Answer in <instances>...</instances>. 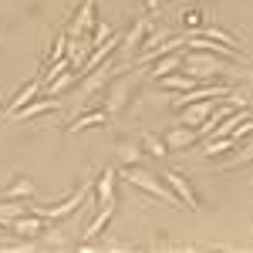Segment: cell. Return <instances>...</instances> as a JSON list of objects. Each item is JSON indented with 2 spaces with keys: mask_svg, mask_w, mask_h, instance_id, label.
I'll list each match as a JSON object with an SVG mask.
<instances>
[{
  "mask_svg": "<svg viewBox=\"0 0 253 253\" xmlns=\"http://www.w3.org/2000/svg\"><path fill=\"white\" fill-rule=\"evenodd\" d=\"M152 31V17H138L135 27L125 34V41H118V47H122V54L125 58H132L135 51H142V41H145V34Z\"/></svg>",
  "mask_w": 253,
  "mask_h": 253,
  "instance_id": "obj_9",
  "label": "cell"
},
{
  "mask_svg": "<svg viewBox=\"0 0 253 253\" xmlns=\"http://www.w3.org/2000/svg\"><path fill=\"white\" fill-rule=\"evenodd\" d=\"M112 115L105 112V108H91V112H81L78 118H71L68 122V132H81V128H98V125H108Z\"/></svg>",
  "mask_w": 253,
  "mask_h": 253,
  "instance_id": "obj_12",
  "label": "cell"
},
{
  "mask_svg": "<svg viewBox=\"0 0 253 253\" xmlns=\"http://www.w3.org/2000/svg\"><path fill=\"white\" fill-rule=\"evenodd\" d=\"M31 196H34V182H31V179H24V175L14 179L7 189H0V199H31Z\"/></svg>",
  "mask_w": 253,
  "mask_h": 253,
  "instance_id": "obj_20",
  "label": "cell"
},
{
  "mask_svg": "<svg viewBox=\"0 0 253 253\" xmlns=\"http://www.w3.org/2000/svg\"><path fill=\"white\" fill-rule=\"evenodd\" d=\"M142 152H149V156H156V159H166L169 156V145H166V138L145 132V135H142Z\"/></svg>",
  "mask_w": 253,
  "mask_h": 253,
  "instance_id": "obj_23",
  "label": "cell"
},
{
  "mask_svg": "<svg viewBox=\"0 0 253 253\" xmlns=\"http://www.w3.org/2000/svg\"><path fill=\"white\" fill-rule=\"evenodd\" d=\"M132 88H135V78H132V75H122V78L108 81V84H105V98H108V101H105V112H108V115H118V112L128 105V91H132Z\"/></svg>",
  "mask_w": 253,
  "mask_h": 253,
  "instance_id": "obj_4",
  "label": "cell"
},
{
  "mask_svg": "<svg viewBox=\"0 0 253 253\" xmlns=\"http://www.w3.org/2000/svg\"><path fill=\"white\" fill-rule=\"evenodd\" d=\"M98 24V17H95V0H81V10L75 14V20H71V38H84L91 27Z\"/></svg>",
  "mask_w": 253,
  "mask_h": 253,
  "instance_id": "obj_11",
  "label": "cell"
},
{
  "mask_svg": "<svg viewBox=\"0 0 253 253\" xmlns=\"http://www.w3.org/2000/svg\"><path fill=\"white\" fill-rule=\"evenodd\" d=\"M112 216H115L112 210H98V216L91 219V223H88V230L81 233V243H84V240H95V236H101V230L112 223Z\"/></svg>",
  "mask_w": 253,
  "mask_h": 253,
  "instance_id": "obj_22",
  "label": "cell"
},
{
  "mask_svg": "<svg viewBox=\"0 0 253 253\" xmlns=\"http://www.w3.org/2000/svg\"><path fill=\"white\" fill-rule=\"evenodd\" d=\"M24 213H27V199H0V226H10Z\"/></svg>",
  "mask_w": 253,
  "mask_h": 253,
  "instance_id": "obj_19",
  "label": "cell"
},
{
  "mask_svg": "<svg viewBox=\"0 0 253 253\" xmlns=\"http://www.w3.org/2000/svg\"><path fill=\"white\" fill-rule=\"evenodd\" d=\"M58 108H61V101H58V98L44 95L41 101H27V105H24V108H17L14 115H7V122L20 125V122H27V118H41V115H47V112H58Z\"/></svg>",
  "mask_w": 253,
  "mask_h": 253,
  "instance_id": "obj_6",
  "label": "cell"
},
{
  "mask_svg": "<svg viewBox=\"0 0 253 253\" xmlns=\"http://www.w3.org/2000/svg\"><path fill=\"white\" fill-rule=\"evenodd\" d=\"M10 230H14V236H20V240H34V236L44 233V219L27 210L24 216H17V219L10 223Z\"/></svg>",
  "mask_w": 253,
  "mask_h": 253,
  "instance_id": "obj_10",
  "label": "cell"
},
{
  "mask_svg": "<svg viewBox=\"0 0 253 253\" xmlns=\"http://www.w3.org/2000/svg\"><path fill=\"white\" fill-rule=\"evenodd\" d=\"M78 78H84V75H81V71H75V68H68V71H61L58 78L44 81V95L61 98V95H64V91H68V88H71V84H75Z\"/></svg>",
  "mask_w": 253,
  "mask_h": 253,
  "instance_id": "obj_13",
  "label": "cell"
},
{
  "mask_svg": "<svg viewBox=\"0 0 253 253\" xmlns=\"http://www.w3.org/2000/svg\"><path fill=\"white\" fill-rule=\"evenodd\" d=\"M199 38H213V41H219V44H230V47H240L233 34L219 31V27H213V24H203V27H199Z\"/></svg>",
  "mask_w": 253,
  "mask_h": 253,
  "instance_id": "obj_24",
  "label": "cell"
},
{
  "mask_svg": "<svg viewBox=\"0 0 253 253\" xmlns=\"http://www.w3.org/2000/svg\"><path fill=\"white\" fill-rule=\"evenodd\" d=\"M233 145H236L233 135H210V142L203 145V156H206V159H216V156H223V152H230Z\"/></svg>",
  "mask_w": 253,
  "mask_h": 253,
  "instance_id": "obj_21",
  "label": "cell"
},
{
  "mask_svg": "<svg viewBox=\"0 0 253 253\" xmlns=\"http://www.w3.org/2000/svg\"><path fill=\"white\" fill-rule=\"evenodd\" d=\"M223 98H203V101H189V105H182L179 108V125H193V128H199L206 118L213 115V108L219 105Z\"/></svg>",
  "mask_w": 253,
  "mask_h": 253,
  "instance_id": "obj_5",
  "label": "cell"
},
{
  "mask_svg": "<svg viewBox=\"0 0 253 253\" xmlns=\"http://www.w3.org/2000/svg\"><path fill=\"white\" fill-rule=\"evenodd\" d=\"M3 115H7V108H3V105H0V118H3Z\"/></svg>",
  "mask_w": 253,
  "mask_h": 253,
  "instance_id": "obj_28",
  "label": "cell"
},
{
  "mask_svg": "<svg viewBox=\"0 0 253 253\" xmlns=\"http://www.w3.org/2000/svg\"><path fill=\"white\" fill-rule=\"evenodd\" d=\"M179 47H186V38H169L166 44H156V47H145V51H138V64H152L156 58L162 54H169V51H179Z\"/></svg>",
  "mask_w": 253,
  "mask_h": 253,
  "instance_id": "obj_14",
  "label": "cell"
},
{
  "mask_svg": "<svg viewBox=\"0 0 253 253\" xmlns=\"http://www.w3.org/2000/svg\"><path fill=\"white\" fill-rule=\"evenodd\" d=\"M115 182H118V172H115V169H105V172L95 179L98 210H112V213H115Z\"/></svg>",
  "mask_w": 253,
  "mask_h": 253,
  "instance_id": "obj_8",
  "label": "cell"
},
{
  "mask_svg": "<svg viewBox=\"0 0 253 253\" xmlns=\"http://www.w3.org/2000/svg\"><path fill=\"white\" fill-rule=\"evenodd\" d=\"M156 81L162 84V88H169V91H175V95H179V91H193L196 84H203L199 78H193V75H186V71H182V75H179V71H172V75H162V78H156Z\"/></svg>",
  "mask_w": 253,
  "mask_h": 253,
  "instance_id": "obj_16",
  "label": "cell"
},
{
  "mask_svg": "<svg viewBox=\"0 0 253 253\" xmlns=\"http://www.w3.org/2000/svg\"><path fill=\"white\" fill-rule=\"evenodd\" d=\"M186 75H193L199 81H213V75L219 78L223 71H233V64L219 54H210V51H196V47H182V68Z\"/></svg>",
  "mask_w": 253,
  "mask_h": 253,
  "instance_id": "obj_1",
  "label": "cell"
},
{
  "mask_svg": "<svg viewBox=\"0 0 253 253\" xmlns=\"http://www.w3.org/2000/svg\"><path fill=\"white\" fill-rule=\"evenodd\" d=\"M162 179L169 182V189H172L179 199H182V206L186 210H199V199H196V193H193V186H189V179L182 172H175V169H166L162 172Z\"/></svg>",
  "mask_w": 253,
  "mask_h": 253,
  "instance_id": "obj_7",
  "label": "cell"
},
{
  "mask_svg": "<svg viewBox=\"0 0 253 253\" xmlns=\"http://www.w3.org/2000/svg\"><path fill=\"white\" fill-rule=\"evenodd\" d=\"M88 196H91V182H84L81 189H75V193L68 196L64 203H58V206H41V203H27V210H31V213H38L44 223H47V219H64V216L75 213V210H78V206L84 203V199H88Z\"/></svg>",
  "mask_w": 253,
  "mask_h": 253,
  "instance_id": "obj_3",
  "label": "cell"
},
{
  "mask_svg": "<svg viewBox=\"0 0 253 253\" xmlns=\"http://www.w3.org/2000/svg\"><path fill=\"white\" fill-rule=\"evenodd\" d=\"M41 88H44V78H34V81H27V84H24V88H20L17 95H14V101H10V108H7V115H14V112H17V108H24V105H27V101H34V95H38ZM3 115V118H7Z\"/></svg>",
  "mask_w": 253,
  "mask_h": 253,
  "instance_id": "obj_17",
  "label": "cell"
},
{
  "mask_svg": "<svg viewBox=\"0 0 253 253\" xmlns=\"http://www.w3.org/2000/svg\"><path fill=\"white\" fill-rule=\"evenodd\" d=\"M243 162H253V142H247V145H243V152H240L233 162H226V166L233 169V166H243Z\"/></svg>",
  "mask_w": 253,
  "mask_h": 253,
  "instance_id": "obj_27",
  "label": "cell"
},
{
  "mask_svg": "<svg viewBox=\"0 0 253 253\" xmlns=\"http://www.w3.org/2000/svg\"><path fill=\"white\" fill-rule=\"evenodd\" d=\"M193 142H199V128H193V125H179V128H172V132L166 135L169 152H172V149H189Z\"/></svg>",
  "mask_w": 253,
  "mask_h": 253,
  "instance_id": "obj_15",
  "label": "cell"
},
{
  "mask_svg": "<svg viewBox=\"0 0 253 253\" xmlns=\"http://www.w3.org/2000/svg\"><path fill=\"white\" fill-rule=\"evenodd\" d=\"M179 68H182V47H179V51H169V54H162V58L152 61V75H156V78L172 75V71H179Z\"/></svg>",
  "mask_w": 253,
  "mask_h": 253,
  "instance_id": "obj_18",
  "label": "cell"
},
{
  "mask_svg": "<svg viewBox=\"0 0 253 253\" xmlns=\"http://www.w3.org/2000/svg\"><path fill=\"white\" fill-rule=\"evenodd\" d=\"M122 162L125 166H138L142 162V149L138 145H122Z\"/></svg>",
  "mask_w": 253,
  "mask_h": 253,
  "instance_id": "obj_26",
  "label": "cell"
},
{
  "mask_svg": "<svg viewBox=\"0 0 253 253\" xmlns=\"http://www.w3.org/2000/svg\"><path fill=\"white\" fill-rule=\"evenodd\" d=\"M0 230H3V226H0Z\"/></svg>",
  "mask_w": 253,
  "mask_h": 253,
  "instance_id": "obj_29",
  "label": "cell"
},
{
  "mask_svg": "<svg viewBox=\"0 0 253 253\" xmlns=\"http://www.w3.org/2000/svg\"><path fill=\"white\" fill-rule=\"evenodd\" d=\"M125 182H128V186H135V189H142V193L156 196V199H162L166 206L186 210V206H182V199L169 189V182H166V179H159L156 172H149V169H142V166H128V169H125Z\"/></svg>",
  "mask_w": 253,
  "mask_h": 253,
  "instance_id": "obj_2",
  "label": "cell"
},
{
  "mask_svg": "<svg viewBox=\"0 0 253 253\" xmlns=\"http://www.w3.org/2000/svg\"><path fill=\"white\" fill-rule=\"evenodd\" d=\"M203 24H206V20H203V14H199L196 7H186V10H182V27H186V31L199 34V27H203Z\"/></svg>",
  "mask_w": 253,
  "mask_h": 253,
  "instance_id": "obj_25",
  "label": "cell"
}]
</instances>
